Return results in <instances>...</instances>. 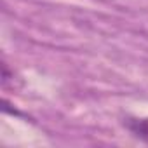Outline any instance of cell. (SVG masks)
I'll list each match as a JSON object with an SVG mask.
<instances>
[{
	"mask_svg": "<svg viewBox=\"0 0 148 148\" xmlns=\"http://www.w3.org/2000/svg\"><path fill=\"white\" fill-rule=\"evenodd\" d=\"M124 125L131 131L132 136L143 139L145 143H148V119L141 117V119H127L124 122Z\"/></svg>",
	"mask_w": 148,
	"mask_h": 148,
	"instance_id": "6da1fadb",
	"label": "cell"
},
{
	"mask_svg": "<svg viewBox=\"0 0 148 148\" xmlns=\"http://www.w3.org/2000/svg\"><path fill=\"white\" fill-rule=\"evenodd\" d=\"M99 2H110V0H99Z\"/></svg>",
	"mask_w": 148,
	"mask_h": 148,
	"instance_id": "7a4b0ae2",
	"label": "cell"
}]
</instances>
